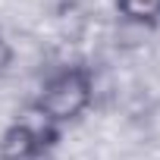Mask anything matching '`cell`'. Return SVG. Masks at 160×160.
<instances>
[{
	"label": "cell",
	"instance_id": "1",
	"mask_svg": "<svg viewBox=\"0 0 160 160\" xmlns=\"http://www.w3.org/2000/svg\"><path fill=\"white\" fill-rule=\"evenodd\" d=\"M85 94H88V88H85V82L78 75H63L60 82L47 91L44 107L53 116H69V113H75L78 107L85 104Z\"/></svg>",
	"mask_w": 160,
	"mask_h": 160
},
{
	"label": "cell",
	"instance_id": "2",
	"mask_svg": "<svg viewBox=\"0 0 160 160\" xmlns=\"http://www.w3.org/2000/svg\"><path fill=\"white\" fill-rule=\"evenodd\" d=\"M122 7L132 16H154L160 10V0H122Z\"/></svg>",
	"mask_w": 160,
	"mask_h": 160
}]
</instances>
